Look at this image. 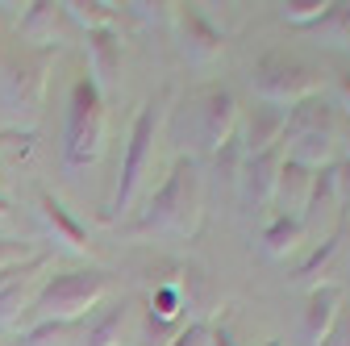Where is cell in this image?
Wrapping results in <instances>:
<instances>
[{
    "label": "cell",
    "mask_w": 350,
    "mask_h": 346,
    "mask_svg": "<svg viewBox=\"0 0 350 346\" xmlns=\"http://www.w3.org/2000/svg\"><path fill=\"white\" fill-rule=\"evenodd\" d=\"M113 280L100 267H75V271H59L51 280H42L29 313L21 317V325H75L79 317H88L100 300L109 296Z\"/></svg>",
    "instance_id": "obj_1"
},
{
    "label": "cell",
    "mask_w": 350,
    "mask_h": 346,
    "mask_svg": "<svg viewBox=\"0 0 350 346\" xmlns=\"http://www.w3.org/2000/svg\"><path fill=\"white\" fill-rule=\"evenodd\" d=\"M204 217V196H200V171L184 155L171 167V176L159 184V192L146 200L138 230L142 234H171V238H192Z\"/></svg>",
    "instance_id": "obj_2"
},
{
    "label": "cell",
    "mask_w": 350,
    "mask_h": 346,
    "mask_svg": "<svg viewBox=\"0 0 350 346\" xmlns=\"http://www.w3.org/2000/svg\"><path fill=\"white\" fill-rule=\"evenodd\" d=\"M105 92L88 75H79L67 92V113H63V163L71 171L92 167L105 150Z\"/></svg>",
    "instance_id": "obj_3"
},
{
    "label": "cell",
    "mask_w": 350,
    "mask_h": 346,
    "mask_svg": "<svg viewBox=\"0 0 350 346\" xmlns=\"http://www.w3.org/2000/svg\"><path fill=\"white\" fill-rule=\"evenodd\" d=\"M159 129H163V96L159 101H146L129 125V138H125V159H121V171H117V188H113V200H109V213L105 217L117 222L134 209L138 192H142V180L146 171L154 167V146H159Z\"/></svg>",
    "instance_id": "obj_4"
},
{
    "label": "cell",
    "mask_w": 350,
    "mask_h": 346,
    "mask_svg": "<svg viewBox=\"0 0 350 346\" xmlns=\"http://www.w3.org/2000/svg\"><path fill=\"white\" fill-rule=\"evenodd\" d=\"M51 79V51H21L0 67V105L13 117V129H33Z\"/></svg>",
    "instance_id": "obj_5"
},
{
    "label": "cell",
    "mask_w": 350,
    "mask_h": 346,
    "mask_svg": "<svg viewBox=\"0 0 350 346\" xmlns=\"http://www.w3.org/2000/svg\"><path fill=\"white\" fill-rule=\"evenodd\" d=\"M250 88L258 101H267V105H300V101H309L321 92V71L313 63H304L300 55H288V51H271V55H262L250 71Z\"/></svg>",
    "instance_id": "obj_6"
},
{
    "label": "cell",
    "mask_w": 350,
    "mask_h": 346,
    "mask_svg": "<svg viewBox=\"0 0 350 346\" xmlns=\"http://www.w3.org/2000/svg\"><path fill=\"white\" fill-rule=\"evenodd\" d=\"M51 267V254H29L0 271V321H21L38 296V276Z\"/></svg>",
    "instance_id": "obj_7"
},
{
    "label": "cell",
    "mask_w": 350,
    "mask_h": 346,
    "mask_svg": "<svg viewBox=\"0 0 350 346\" xmlns=\"http://www.w3.org/2000/svg\"><path fill=\"white\" fill-rule=\"evenodd\" d=\"M196 109H200V150L217 155L234 134H238V121H242V109L234 101L230 88H204L196 96Z\"/></svg>",
    "instance_id": "obj_8"
},
{
    "label": "cell",
    "mask_w": 350,
    "mask_h": 346,
    "mask_svg": "<svg viewBox=\"0 0 350 346\" xmlns=\"http://www.w3.org/2000/svg\"><path fill=\"white\" fill-rule=\"evenodd\" d=\"M280 163H284V150H280V146L242 159L238 176H234V188H238V196H242V209H271Z\"/></svg>",
    "instance_id": "obj_9"
},
{
    "label": "cell",
    "mask_w": 350,
    "mask_h": 346,
    "mask_svg": "<svg viewBox=\"0 0 350 346\" xmlns=\"http://www.w3.org/2000/svg\"><path fill=\"white\" fill-rule=\"evenodd\" d=\"M171 21H175V29H180V51H184L188 63H213L217 55H221L226 34L217 29L196 5H180L171 13Z\"/></svg>",
    "instance_id": "obj_10"
},
{
    "label": "cell",
    "mask_w": 350,
    "mask_h": 346,
    "mask_svg": "<svg viewBox=\"0 0 350 346\" xmlns=\"http://www.w3.org/2000/svg\"><path fill=\"white\" fill-rule=\"evenodd\" d=\"M284 125H288V109H284V105L254 101V109L242 117V129H238L242 159H250V155H262V150L280 146V138H284Z\"/></svg>",
    "instance_id": "obj_11"
},
{
    "label": "cell",
    "mask_w": 350,
    "mask_h": 346,
    "mask_svg": "<svg viewBox=\"0 0 350 346\" xmlns=\"http://www.w3.org/2000/svg\"><path fill=\"white\" fill-rule=\"evenodd\" d=\"M313 176L317 171H304L296 163H280V176H275V196H271V209L275 217H304V204H309V192H313Z\"/></svg>",
    "instance_id": "obj_12"
},
{
    "label": "cell",
    "mask_w": 350,
    "mask_h": 346,
    "mask_svg": "<svg viewBox=\"0 0 350 346\" xmlns=\"http://www.w3.org/2000/svg\"><path fill=\"white\" fill-rule=\"evenodd\" d=\"M88 71H92L88 79H92L100 92H109L113 83H117V71H121V38H117L113 25L88 34Z\"/></svg>",
    "instance_id": "obj_13"
},
{
    "label": "cell",
    "mask_w": 350,
    "mask_h": 346,
    "mask_svg": "<svg viewBox=\"0 0 350 346\" xmlns=\"http://www.w3.org/2000/svg\"><path fill=\"white\" fill-rule=\"evenodd\" d=\"M38 213H42V222H46L55 242H63L71 254H88V230L71 217V209L55 192H38Z\"/></svg>",
    "instance_id": "obj_14"
},
{
    "label": "cell",
    "mask_w": 350,
    "mask_h": 346,
    "mask_svg": "<svg viewBox=\"0 0 350 346\" xmlns=\"http://www.w3.org/2000/svg\"><path fill=\"white\" fill-rule=\"evenodd\" d=\"M338 313H342V288L329 280L317 284L309 292V305H304V338H309V346H321V338L329 334Z\"/></svg>",
    "instance_id": "obj_15"
},
{
    "label": "cell",
    "mask_w": 350,
    "mask_h": 346,
    "mask_svg": "<svg viewBox=\"0 0 350 346\" xmlns=\"http://www.w3.org/2000/svg\"><path fill=\"white\" fill-rule=\"evenodd\" d=\"M59 25H63V5H51V0L25 5L21 13V38L29 42V51H51L59 42Z\"/></svg>",
    "instance_id": "obj_16"
},
{
    "label": "cell",
    "mask_w": 350,
    "mask_h": 346,
    "mask_svg": "<svg viewBox=\"0 0 350 346\" xmlns=\"http://www.w3.org/2000/svg\"><path fill=\"white\" fill-rule=\"evenodd\" d=\"M304 242V226L296 217H271L262 230V254L267 258H288L292 250H300Z\"/></svg>",
    "instance_id": "obj_17"
},
{
    "label": "cell",
    "mask_w": 350,
    "mask_h": 346,
    "mask_svg": "<svg viewBox=\"0 0 350 346\" xmlns=\"http://www.w3.org/2000/svg\"><path fill=\"white\" fill-rule=\"evenodd\" d=\"M129 317V300H117V305L100 309L88 325V346H121V330Z\"/></svg>",
    "instance_id": "obj_18"
},
{
    "label": "cell",
    "mask_w": 350,
    "mask_h": 346,
    "mask_svg": "<svg viewBox=\"0 0 350 346\" xmlns=\"http://www.w3.org/2000/svg\"><path fill=\"white\" fill-rule=\"evenodd\" d=\"M338 234H329V238H321V246L304 258V263L296 267V284H304V288H317V284H325V276H329V263H334V254H338Z\"/></svg>",
    "instance_id": "obj_19"
},
{
    "label": "cell",
    "mask_w": 350,
    "mask_h": 346,
    "mask_svg": "<svg viewBox=\"0 0 350 346\" xmlns=\"http://www.w3.org/2000/svg\"><path fill=\"white\" fill-rule=\"evenodd\" d=\"M325 46H350V5H329L325 17L309 29Z\"/></svg>",
    "instance_id": "obj_20"
},
{
    "label": "cell",
    "mask_w": 350,
    "mask_h": 346,
    "mask_svg": "<svg viewBox=\"0 0 350 346\" xmlns=\"http://www.w3.org/2000/svg\"><path fill=\"white\" fill-rule=\"evenodd\" d=\"M63 17H71V21H79L88 34H92V29H105V25H113V5H96V0H88V5H83V0H67V5H63Z\"/></svg>",
    "instance_id": "obj_21"
},
{
    "label": "cell",
    "mask_w": 350,
    "mask_h": 346,
    "mask_svg": "<svg viewBox=\"0 0 350 346\" xmlns=\"http://www.w3.org/2000/svg\"><path fill=\"white\" fill-rule=\"evenodd\" d=\"M325 0H284L280 5V17L288 21V25H300V29H313L321 17H325Z\"/></svg>",
    "instance_id": "obj_22"
},
{
    "label": "cell",
    "mask_w": 350,
    "mask_h": 346,
    "mask_svg": "<svg viewBox=\"0 0 350 346\" xmlns=\"http://www.w3.org/2000/svg\"><path fill=\"white\" fill-rule=\"evenodd\" d=\"M33 150V129H5L0 134V163L5 159H29Z\"/></svg>",
    "instance_id": "obj_23"
},
{
    "label": "cell",
    "mask_w": 350,
    "mask_h": 346,
    "mask_svg": "<svg viewBox=\"0 0 350 346\" xmlns=\"http://www.w3.org/2000/svg\"><path fill=\"white\" fill-rule=\"evenodd\" d=\"M159 309V321H171V317H180V284H163L150 300V313Z\"/></svg>",
    "instance_id": "obj_24"
},
{
    "label": "cell",
    "mask_w": 350,
    "mask_h": 346,
    "mask_svg": "<svg viewBox=\"0 0 350 346\" xmlns=\"http://www.w3.org/2000/svg\"><path fill=\"white\" fill-rule=\"evenodd\" d=\"M208 342V321H188L167 346H204Z\"/></svg>",
    "instance_id": "obj_25"
},
{
    "label": "cell",
    "mask_w": 350,
    "mask_h": 346,
    "mask_svg": "<svg viewBox=\"0 0 350 346\" xmlns=\"http://www.w3.org/2000/svg\"><path fill=\"white\" fill-rule=\"evenodd\" d=\"M321 346H350V309L342 305V313L334 317V325H329V334L321 338Z\"/></svg>",
    "instance_id": "obj_26"
},
{
    "label": "cell",
    "mask_w": 350,
    "mask_h": 346,
    "mask_svg": "<svg viewBox=\"0 0 350 346\" xmlns=\"http://www.w3.org/2000/svg\"><path fill=\"white\" fill-rule=\"evenodd\" d=\"M334 192H338V204H342V213H350V159L334 163Z\"/></svg>",
    "instance_id": "obj_27"
},
{
    "label": "cell",
    "mask_w": 350,
    "mask_h": 346,
    "mask_svg": "<svg viewBox=\"0 0 350 346\" xmlns=\"http://www.w3.org/2000/svg\"><path fill=\"white\" fill-rule=\"evenodd\" d=\"M33 250H25L21 242H13V238H0V271L5 267H13V263H21V258H29Z\"/></svg>",
    "instance_id": "obj_28"
},
{
    "label": "cell",
    "mask_w": 350,
    "mask_h": 346,
    "mask_svg": "<svg viewBox=\"0 0 350 346\" xmlns=\"http://www.w3.org/2000/svg\"><path fill=\"white\" fill-rule=\"evenodd\" d=\"M204 346H238V342H234V330H230L226 321H213V325H208V342H204Z\"/></svg>",
    "instance_id": "obj_29"
},
{
    "label": "cell",
    "mask_w": 350,
    "mask_h": 346,
    "mask_svg": "<svg viewBox=\"0 0 350 346\" xmlns=\"http://www.w3.org/2000/svg\"><path fill=\"white\" fill-rule=\"evenodd\" d=\"M334 109H342V113L350 117V71L338 75V105H334Z\"/></svg>",
    "instance_id": "obj_30"
},
{
    "label": "cell",
    "mask_w": 350,
    "mask_h": 346,
    "mask_svg": "<svg viewBox=\"0 0 350 346\" xmlns=\"http://www.w3.org/2000/svg\"><path fill=\"white\" fill-rule=\"evenodd\" d=\"M342 142H346V159H350V117H346V125H342Z\"/></svg>",
    "instance_id": "obj_31"
},
{
    "label": "cell",
    "mask_w": 350,
    "mask_h": 346,
    "mask_svg": "<svg viewBox=\"0 0 350 346\" xmlns=\"http://www.w3.org/2000/svg\"><path fill=\"white\" fill-rule=\"evenodd\" d=\"M0 217H9V196L0 192Z\"/></svg>",
    "instance_id": "obj_32"
},
{
    "label": "cell",
    "mask_w": 350,
    "mask_h": 346,
    "mask_svg": "<svg viewBox=\"0 0 350 346\" xmlns=\"http://www.w3.org/2000/svg\"><path fill=\"white\" fill-rule=\"evenodd\" d=\"M0 192H5V163H0Z\"/></svg>",
    "instance_id": "obj_33"
},
{
    "label": "cell",
    "mask_w": 350,
    "mask_h": 346,
    "mask_svg": "<svg viewBox=\"0 0 350 346\" xmlns=\"http://www.w3.org/2000/svg\"><path fill=\"white\" fill-rule=\"evenodd\" d=\"M262 346H284V342H280V338H271V342H262Z\"/></svg>",
    "instance_id": "obj_34"
}]
</instances>
